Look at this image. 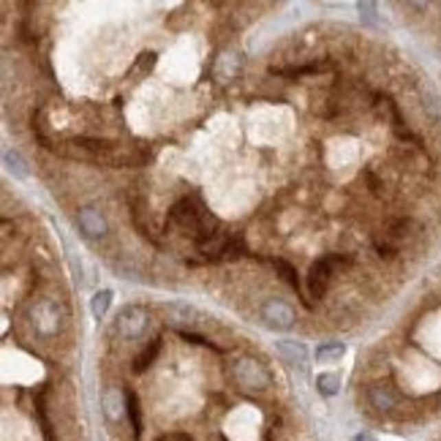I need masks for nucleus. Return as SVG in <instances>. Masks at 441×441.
Here are the masks:
<instances>
[{
	"label": "nucleus",
	"mask_w": 441,
	"mask_h": 441,
	"mask_svg": "<svg viewBox=\"0 0 441 441\" xmlns=\"http://www.w3.org/2000/svg\"><path fill=\"white\" fill-rule=\"evenodd\" d=\"M169 226H174L177 231H183L185 237H191L196 245H202L205 240H210L213 234H218V220L216 216L202 205L199 196H183L172 205L169 210Z\"/></svg>",
	"instance_id": "1"
},
{
	"label": "nucleus",
	"mask_w": 441,
	"mask_h": 441,
	"mask_svg": "<svg viewBox=\"0 0 441 441\" xmlns=\"http://www.w3.org/2000/svg\"><path fill=\"white\" fill-rule=\"evenodd\" d=\"M27 319H30L33 332H36L38 338L49 341V338H55V335L63 330V324H66V310H63V305H60L58 299L41 297V299H36V302L30 305Z\"/></svg>",
	"instance_id": "2"
},
{
	"label": "nucleus",
	"mask_w": 441,
	"mask_h": 441,
	"mask_svg": "<svg viewBox=\"0 0 441 441\" xmlns=\"http://www.w3.org/2000/svg\"><path fill=\"white\" fill-rule=\"evenodd\" d=\"M231 378H234L237 389H242V392H248V395L267 392L270 384H273L270 370L262 365L256 357H240V360L231 365Z\"/></svg>",
	"instance_id": "3"
},
{
	"label": "nucleus",
	"mask_w": 441,
	"mask_h": 441,
	"mask_svg": "<svg viewBox=\"0 0 441 441\" xmlns=\"http://www.w3.org/2000/svg\"><path fill=\"white\" fill-rule=\"evenodd\" d=\"M338 267H352V256L349 253H327L319 262H313L308 270V294L316 299L324 297Z\"/></svg>",
	"instance_id": "4"
},
{
	"label": "nucleus",
	"mask_w": 441,
	"mask_h": 441,
	"mask_svg": "<svg viewBox=\"0 0 441 441\" xmlns=\"http://www.w3.org/2000/svg\"><path fill=\"white\" fill-rule=\"evenodd\" d=\"M147 324H150V316L142 305H126L115 319V332L123 341H137L145 335Z\"/></svg>",
	"instance_id": "5"
},
{
	"label": "nucleus",
	"mask_w": 441,
	"mask_h": 441,
	"mask_svg": "<svg viewBox=\"0 0 441 441\" xmlns=\"http://www.w3.org/2000/svg\"><path fill=\"white\" fill-rule=\"evenodd\" d=\"M259 316H262V321H264L270 330H292L294 324H297V313H294V308L289 305V302L278 299V297L264 299V302H262V308H259Z\"/></svg>",
	"instance_id": "6"
},
{
	"label": "nucleus",
	"mask_w": 441,
	"mask_h": 441,
	"mask_svg": "<svg viewBox=\"0 0 441 441\" xmlns=\"http://www.w3.org/2000/svg\"><path fill=\"white\" fill-rule=\"evenodd\" d=\"M163 321L169 327H174L177 332H194V327L202 319H199V310L191 308L188 302H169V305H163Z\"/></svg>",
	"instance_id": "7"
},
{
	"label": "nucleus",
	"mask_w": 441,
	"mask_h": 441,
	"mask_svg": "<svg viewBox=\"0 0 441 441\" xmlns=\"http://www.w3.org/2000/svg\"><path fill=\"white\" fill-rule=\"evenodd\" d=\"M76 226L87 240H101V237L109 234V223L101 216V210H95V207H79Z\"/></svg>",
	"instance_id": "8"
},
{
	"label": "nucleus",
	"mask_w": 441,
	"mask_h": 441,
	"mask_svg": "<svg viewBox=\"0 0 441 441\" xmlns=\"http://www.w3.org/2000/svg\"><path fill=\"white\" fill-rule=\"evenodd\" d=\"M398 389L389 384V381H373L370 387H368V403L378 411V414H389V411H395V406H398Z\"/></svg>",
	"instance_id": "9"
},
{
	"label": "nucleus",
	"mask_w": 441,
	"mask_h": 441,
	"mask_svg": "<svg viewBox=\"0 0 441 441\" xmlns=\"http://www.w3.org/2000/svg\"><path fill=\"white\" fill-rule=\"evenodd\" d=\"M101 409L109 422H120L123 414H128V392H123L117 384H109L101 392Z\"/></svg>",
	"instance_id": "10"
},
{
	"label": "nucleus",
	"mask_w": 441,
	"mask_h": 441,
	"mask_svg": "<svg viewBox=\"0 0 441 441\" xmlns=\"http://www.w3.org/2000/svg\"><path fill=\"white\" fill-rule=\"evenodd\" d=\"M240 74H242V55H240L237 49H223L218 58H216V63H213L216 82H220V84L234 82Z\"/></svg>",
	"instance_id": "11"
},
{
	"label": "nucleus",
	"mask_w": 441,
	"mask_h": 441,
	"mask_svg": "<svg viewBox=\"0 0 441 441\" xmlns=\"http://www.w3.org/2000/svg\"><path fill=\"white\" fill-rule=\"evenodd\" d=\"M275 352H278L281 360L289 363V365L299 368V370L308 368V346H305L302 341H278Z\"/></svg>",
	"instance_id": "12"
},
{
	"label": "nucleus",
	"mask_w": 441,
	"mask_h": 441,
	"mask_svg": "<svg viewBox=\"0 0 441 441\" xmlns=\"http://www.w3.org/2000/svg\"><path fill=\"white\" fill-rule=\"evenodd\" d=\"M161 346H163V338L161 335H155V338H150L147 341V346L137 354V360H134V373H145L147 368L152 365L155 360H158V354H161Z\"/></svg>",
	"instance_id": "13"
},
{
	"label": "nucleus",
	"mask_w": 441,
	"mask_h": 441,
	"mask_svg": "<svg viewBox=\"0 0 441 441\" xmlns=\"http://www.w3.org/2000/svg\"><path fill=\"white\" fill-rule=\"evenodd\" d=\"M414 229H417V223H414L411 218H406V216L392 218L389 223H387V240H392V242L398 245L400 240L411 237V234H414Z\"/></svg>",
	"instance_id": "14"
},
{
	"label": "nucleus",
	"mask_w": 441,
	"mask_h": 441,
	"mask_svg": "<svg viewBox=\"0 0 441 441\" xmlns=\"http://www.w3.org/2000/svg\"><path fill=\"white\" fill-rule=\"evenodd\" d=\"M267 262L275 267V273H278V275L292 286L294 292L302 294V284H299V275H297V267H294V264H289V262H286V259H281V256H273V259H267Z\"/></svg>",
	"instance_id": "15"
},
{
	"label": "nucleus",
	"mask_w": 441,
	"mask_h": 441,
	"mask_svg": "<svg viewBox=\"0 0 441 441\" xmlns=\"http://www.w3.org/2000/svg\"><path fill=\"white\" fill-rule=\"evenodd\" d=\"M343 354H346V346L341 341H330V343H321L316 349V360L319 363H341Z\"/></svg>",
	"instance_id": "16"
},
{
	"label": "nucleus",
	"mask_w": 441,
	"mask_h": 441,
	"mask_svg": "<svg viewBox=\"0 0 441 441\" xmlns=\"http://www.w3.org/2000/svg\"><path fill=\"white\" fill-rule=\"evenodd\" d=\"M112 289H98V292L90 297V313L95 316V319H104L106 316V310H109V305H112Z\"/></svg>",
	"instance_id": "17"
},
{
	"label": "nucleus",
	"mask_w": 441,
	"mask_h": 441,
	"mask_svg": "<svg viewBox=\"0 0 441 441\" xmlns=\"http://www.w3.org/2000/svg\"><path fill=\"white\" fill-rule=\"evenodd\" d=\"M128 420H131V431H134V439H142V406H139V398L128 389Z\"/></svg>",
	"instance_id": "18"
},
{
	"label": "nucleus",
	"mask_w": 441,
	"mask_h": 441,
	"mask_svg": "<svg viewBox=\"0 0 441 441\" xmlns=\"http://www.w3.org/2000/svg\"><path fill=\"white\" fill-rule=\"evenodd\" d=\"M316 389L324 395V398H332L341 392V376L338 373H319L316 378Z\"/></svg>",
	"instance_id": "19"
},
{
	"label": "nucleus",
	"mask_w": 441,
	"mask_h": 441,
	"mask_svg": "<svg viewBox=\"0 0 441 441\" xmlns=\"http://www.w3.org/2000/svg\"><path fill=\"white\" fill-rule=\"evenodd\" d=\"M5 166H8V172L11 174H16L19 180H25L27 177V163H25V158L16 152V150H5Z\"/></svg>",
	"instance_id": "20"
},
{
	"label": "nucleus",
	"mask_w": 441,
	"mask_h": 441,
	"mask_svg": "<svg viewBox=\"0 0 441 441\" xmlns=\"http://www.w3.org/2000/svg\"><path fill=\"white\" fill-rule=\"evenodd\" d=\"M376 253L381 256V259H395L398 256V245L392 242V240H376Z\"/></svg>",
	"instance_id": "21"
},
{
	"label": "nucleus",
	"mask_w": 441,
	"mask_h": 441,
	"mask_svg": "<svg viewBox=\"0 0 441 441\" xmlns=\"http://www.w3.org/2000/svg\"><path fill=\"white\" fill-rule=\"evenodd\" d=\"M155 63H158L155 52H142V55H139V60H137V71L150 74V71H152V66H155Z\"/></svg>",
	"instance_id": "22"
},
{
	"label": "nucleus",
	"mask_w": 441,
	"mask_h": 441,
	"mask_svg": "<svg viewBox=\"0 0 441 441\" xmlns=\"http://www.w3.org/2000/svg\"><path fill=\"white\" fill-rule=\"evenodd\" d=\"M357 8H360V16H363V19H365L368 25H376V3H360V5H357Z\"/></svg>",
	"instance_id": "23"
},
{
	"label": "nucleus",
	"mask_w": 441,
	"mask_h": 441,
	"mask_svg": "<svg viewBox=\"0 0 441 441\" xmlns=\"http://www.w3.org/2000/svg\"><path fill=\"white\" fill-rule=\"evenodd\" d=\"M363 177H365L368 188H370L373 194H378V191H381V185H384V183H381V177H378L373 169H365V172H363Z\"/></svg>",
	"instance_id": "24"
},
{
	"label": "nucleus",
	"mask_w": 441,
	"mask_h": 441,
	"mask_svg": "<svg viewBox=\"0 0 441 441\" xmlns=\"http://www.w3.org/2000/svg\"><path fill=\"white\" fill-rule=\"evenodd\" d=\"M354 441H376V436H373V433H365V431H363V433H357V436H354Z\"/></svg>",
	"instance_id": "25"
}]
</instances>
